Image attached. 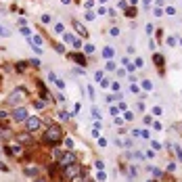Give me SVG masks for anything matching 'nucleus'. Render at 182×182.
Masks as SVG:
<instances>
[{"label": "nucleus", "mask_w": 182, "mask_h": 182, "mask_svg": "<svg viewBox=\"0 0 182 182\" xmlns=\"http://www.w3.org/2000/svg\"><path fill=\"white\" fill-rule=\"evenodd\" d=\"M59 140H63V130H61V126H57V124H50V126L46 128L44 142H46V144H57Z\"/></svg>", "instance_id": "1"}, {"label": "nucleus", "mask_w": 182, "mask_h": 182, "mask_svg": "<svg viewBox=\"0 0 182 182\" xmlns=\"http://www.w3.org/2000/svg\"><path fill=\"white\" fill-rule=\"evenodd\" d=\"M86 174V170L76 161V163H71V165H67V168H63V176L65 178H69V180H76V178H80V176H84Z\"/></svg>", "instance_id": "2"}, {"label": "nucleus", "mask_w": 182, "mask_h": 182, "mask_svg": "<svg viewBox=\"0 0 182 182\" xmlns=\"http://www.w3.org/2000/svg\"><path fill=\"white\" fill-rule=\"evenodd\" d=\"M25 98H27V90L21 86V88H15V90L6 96V103H8V105H13V107H17V105H21Z\"/></svg>", "instance_id": "3"}, {"label": "nucleus", "mask_w": 182, "mask_h": 182, "mask_svg": "<svg viewBox=\"0 0 182 182\" xmlns=\"http://www.w3.org/2000/svg\"><path fill=\"white\" fill-rule=\"evenodd\" d=\"M78 159H76V153L73 151H63V155L59 157V165L61 168H67V165H71V163H76Z\"/></svg>", "instance_id": "4"}, {"label": "nucleus", "mask_w": 182, "mask_h": 182, "mask_svg": "<svg viewBox=\"0 0 182 182\" xmlns=\"http://www.w3.org/2000/svg\"><path fill=\"white\" fill-rule=\"evenodd\" d=\"M25 126H27V132H38L40 130V126H42V119L40 117H29L27 115V119H25Z\"/></svg>", "instance_id": "5"}, {"label": "nucleus", "mask_w": 182, "mask_h": 182, "mask_svg": "<svg viewBox=\"0 0 182 182\" xmlns=\"http://www.w3.org/2000/svg\"><path fill=\"white\" fill-rule=\"evenodd\" d=\"M11 117H13L17 124H21V122H25V119H27V109H25V107H17V109L13 111V115H11Z\"/></svg>", "instance_id": "6"}, {"label": "nucleus", "mask_w": 182, "mask_h": 182, "mask_svg": "<svg viewBox=\"0 0 182 182\" xmlns=\"http://www.w3.org/2000/svg\"><path fill=\"white\" fill-rule=\"evenodd\" d=\"M71 25H73V29H76V32H78L82 38H88V36H90V34H88V29H86V27H84L80 21H76V19H73V21H71Z\"/></svg>", "instance_id": "7"}, {"label": "nucleus", "mask_w": 182, "mask_h": 182, "mask_svg": "<svg viewBox=\"0 0 182 182\" xmlns=\"http://www.w3.org/2000/svg\"><path fill=\"white\" fill-rule=\"evenodd\" d=\"M69 59H71V61H76L80 67H86V57H84L82 52H71V54H69Z\"/></svg>", "instance_id": "8"}, {"label": "nucleus", "mask_w": 182, "mask_h": 182, "mask_svg": "<svg viewBox=\"0 0 182 182\" xmlns=\"http://www.w3.org/2000/svg\"><path fill=\"white\" fill-rule=\"evenodd\" d=\"M63 40H65L67 44L76 46V48H80V46H82V42H80V40H78L76 36H71V34H65V36H63Z\"/></svg>", "instance_id": "9"}, {"label": "nucleus", "mask_w": 182, "mask_h": 182, "mask_svg": "<svg viewBox=\"0 0 182 182\" xmlns=\"http://www.w3.org/2000/svg\"><path fill=\"white\" fill-rule=\"evenodd\" d=\"M153 61H155V65H157V67H163V65H165V59H163L159 52H155V54H153Z\"/></svg>", "instance_id": "10"}, {"label": "nucleus", "mask_w": 182, "mask_h": 182, "mask_svg": "<svg viewBox=\"0 0 182 182\" xmlns=\"http://www.w3.org/2000/svg\"><path fill=\"white\" fill-rule=\"evenodd\" d=\"M27 65H29V63H27V61H19V63H17V65H15V69H17V71H19V73H23V71H25V69H27Z\"/></svg>", "instance_id": "11"}, {"label": "nucleus", "mask_w": 182, "mask_h": 182, "mask_svg": "<svg viewBox=\"0 0 182 182\" xmlns=\"http://www.w3.org/2000/svg\"><path fill=\"white\" fill-rule=\"evenodd\" d=\"M25 174L34 178V176H38V168H34V165H29V168H25Z\"/></svg>", "instance_id": "12"}, {"label": "nucleus", "mask_w": 182, "mask_h": 182, "mask_svg": "<svg viewBox=\"0 0 182 182\" xmlns=\"http://www.w3.org/2000/svg\"><path fill=\"white\" fill-rule=\"evenodd\" d=\"M59 117H61L63 122H69V119L73 117V113H67V111H61V113H59Z\"/></svg>", "instance_id": "13"}, {"label": "nucleus", "mask_w": 182, "mask_h": 182, "mask_svg": "<svg viewBox=\"0 0 182 182\" xmlns=\"http://www.w3.org/2000/svg\"><path fill=\"white\" fill-rule=\"evenodd\" d=\"M103 57H105V59H111V57H113V48H111V46H107V48L103 50Z\"/></svg>", "instance_id": "14"}, {"label": "nucleus", "mask_w": 182, "mask_h": 182, "mask_svg": "<svg viewBox=\"0 0 182 182\" xmlns=\"http://www.w3.org/2000/svg\"><path fill=\"white\" fill-rule=\"evenodd\" d=\"M134 15H136V8H134V6H128V8H126V17H130V19H132Z\"/></svg>", "instance_id": "15"}, {"label": "nucleus", "mask_w": 182, "mask_h": 182, "mask_svg": "<svg viewBox=\"0 0 182 182\" xmlns=\"http://www.w3.org/2000/svg\"><path fill=\"white\" fill-rule=\"evenodd\" d=\"M19 34H23L25 38H32V32H29V29H27L25 25H21V29H19Z\"/></svg>", "instance_id": "16"}, {"label": "nucleus", "mask_w": 182, "mask_h": 182, "mask_svg": "<svg viewBox=\"0 0 182 182\" xmlns=\"http://www.w3.org/2000/svg\"><path fill=\"white\" fill-rule=\"evenodd\" d=\"M149 172L153 174V178H159V176H161V170H157V168H153V165L149 168Z\"/></svg>", "instance_id": "17"}, {"label": "nucleus", "mask_w": 182, "mask_h": 182, "mask_svg": "<svg viewBox=\"0 0 182 182\" xmlns=\"http://www.w3.org/2000/svg\"><path fill=\"white\" fill-rule=\"evenodd\" d=\"M0 36H2V38H8V36H11V29H8V27H2V25H0Z\"/></svg>", "instance_id": "18"}, {"label": "nucleus", "mask_w": 182, "mask_h": 182, "mask_svg": "<svg viewBox=\"0 0 182 182\" xmlns=\"http://www.w3.org/2000/svg\"><path fill=\"white\" fill-rule=\"evenodd\" d=\"M142 88H144V90H151V88H153V82H151V80H144V82H142Z\"/></svg>", "instance_id": "19"}, {"label": "nucleus", "mask_w": 182, "mask_h": 182, "mask_svg": "<svg viewBox=\"0 0 182 182\" xmlns=\"http://www.w3.org/2000/svg\"><path fill=\"white\" fill-rule=\"evenodd\" d=\"M6 119H8V113H6V111H4V109H0V122H2V124H4V122H6Z\"/></svg>", "instance_id": "20"}, {"label": "nucleus", "mask_w": 182, "mask_h": 182, "mask_svg": "<svg viewBox=\"0 0 182 182\" xmlns=\"http://www.w3.org/2000/svg\"><path fill=\"white\" fill-rule=\"evenodd\" d=\"M54 32H57V34H63V32H65L63 23H57V25H54Z\"/></svg>", "instance_id": "21"}, {"label": "nucleus", "mask_w": 182, "mask_h": 182, "mask_svg": "<svg viewBox=\"0 0 182 182\" xmlns=\"http://www.w3.org/2000/svg\"><path fill=\"white\" fill-rule=\"evenodd\" d=\"M92 117H94V119H103V117H100V111H98L96 107L92 109Z\"/></svg>", "instance_id": "22"}, {"label": "nucleus", "mask_w": 182, "mask_h": 182, "mask_svg": "<svg viewBox=\"0 0 182 182\" xmlns=\"http://www.w3.org/2000/svg\"><path fill=\"white\" fill-rule=\"evenodd\" d=\"M84 52H86V54H92V52H94V46H92V44H86V46H84Z\"/></svg>", "instance_id": "23"}, {"label": "nucleus", "mask_w": 182, "mask_h": 182, "mask_svg": "<svg viewBox=\"0 0 182 182\" xmlns=\"http://www.w3.org/2000/svg\"><path fill=\"white\" fill-rule=\"evenodd\" d=\"M96 178H98V180H100V182H105V180H107V174H105V172L100 170V172L96 174Z\"/></svg>", "instance_id": "24"}, {"label": "nucleus", "mask_w": 182, "mask_h": 182, "mask_svg": "<svg viewBox=\"0 0 182 182\" xmlns=\"http://www.w3.org/2000/svg\"><path fill=\"white\" fill-rule=\"evenodd\" d=\"M165 13H168L170 17H174V15H176V8H174V6H168V8H165Z\"/></svg>", "instance_id": "25"}, {"label": "nucleus", "mask_w": 182, "mask_h": 182, "mask_svg": "<svg viewBox=\"0 0 182 182\" xmlns=\"http://www.w3.org/2000/svg\"><path fill=\"white\" fill-rule=\"evenodd\" d=\"M48 80H50V82H52V84H54V82H57V80H59V78H57V73H54V71H50V73H48Z\"/></svg>", "instance_id": "26"}, {"label": "nucleus", "mask_w": 182, "mask_h": 182, "mask_svg": "<svg viewBox=\"0 0 182 182\" xmlns=\"http://www.w3.org/2000/svg\"><path fill=\"white\" fill-rule=\"evenodd\" d=\"M54 86H57L59 90H63V88H65V82H63V80H57V82H54Z\"/></svg>", "instance_id": "27"}, {"label": "nucleus", "mask_w": 182, "mask_h": 182, "mask_svg": "<svg viewBox=\"0 0 182 182\" xmlns=\"http://www.w3.org/2000/svg\"><path fill=\"white\" fill-rule=\"evenodd\" d=\"M34 107L36 109H44V100H34Z\"/></svg>", "instance_id": "28"}, {"label": "nucleus", "mask_w": 182, "mask_h": 182, "mask_svg": "<svg viewBox=\"0 0 182 182\" xmlns=\"http://www.w3.org/2000/svg\"><path fill=\"white\" fill-rule=\"evenodd\" d=\"M52 155H54V159H57V161H59V157H61V155H63V151H61V149H54V151H52Z\"/></svg>", "instance_id": "29"}, {"label": "nucleus", "mask_w": 182, "mask_h": 182, "mask_svg": "<svg viewBox=\"0 0 182 182\" xmlns=\"http://www.w3.org/2000/svg\"><path fill=\"white\" fill-rule=\"evenodd\" d=\"M54 50H57L59 54H63V52H65V48H63V44H54Z\"/></svg>", "instance_id": "30"}, {"label": "nucleus", "mask_w": 182, "mask_h": 182, "mask_svg": "<svg viewBox=\"0 0 182 182\" xmlns=\"http://www.w3.org/2000/svg\"><path fill=\"white\" fill-rule=\"evenodd\" d=\"M124 119H126V122H132V119H134V115H132L130 111H126V115H124Z\"/></svg>", "instance_id": "31"}, {"label": "nucleus", "mask_w": 182, "mask_h": 182, "mask_svg": "<svg viewBox=\"0 0 182 182\" xmlns=\"http://www.w3.org/2000/svg\"><path fill=\"white\" fill-rule=\"evenodd\" d=\"M65 147H67V149H73V140H71V138H65Z\"/></svg>", "instance_id": "32"}, {"label": "nucleus", "mask_w": 182, "mask_h": 182, "mask_svg": "<svg viewBox=\"0 0 182 182\" xmlns=\"http://www.w3.org/2000/svg\"><path fill=\"white\" fill-rule=\"evenodd\" d=\"M176 42H178V40H176V36H170V38H168V44H170V46H174Z\"/></svg>", "instance_id": "33"}, {"label": "nucleus", "mask_w": 182, "mask_h": 182, "mask_svg": "<svg viewBox=\"0 0 182 182\" xmlns=\"http://www.w3.org/2000/svg\"><path fill=\"white\" fill-rule=\"evenodd\" d=\"M128 174H130V178H134V176H138V170H136V168H130Z\"/></svg>", "instance_id": "34"}, {"label": "nucleus", "mask_w": 182, "mask_h": 182, "mask_svg": "<svg viewBox=\"0 0 182 182\" xmlns=\"http://www.w3.org/2000/svg\"><path fill=\"white\" fill-rule=\"evenodd\" d=\"M29 65H32V67H40V61H38V59H32Z\"/></svg>", "instance_id": "35"}, {"label": "nucleus", "mask_w": 182, "mask_h": 182, "mask_svg": "<svg viewBox=\"0 0 182 182\" xmlns=\"http://www.w3.org/2000/svg\"><path fill=\"white\" fill-rule=\"evenodd\" d=\"M105 67H107V69H109V71H113V69H115V63H113V61H109V63H107V65H105Z\"/></svg>", "instance_id": "36"}, {"label": "nucleus", "mask_w": 182, "mask_h": 182, "mask_svg": "<svg viewBox=\"0 0 182 182\" xmlns=\"http://www.w3.org/2000/svg\"><path fill=\"white\" fill-rule=\"evenodd\" d=\"M42 23H46V25L50 23V15H42Z\"/></svg>", "instance_id": "37"}, {"label": "nucleus", "mask_w": 182, "mask_h": 182, "mask_svg": "<svg viewBox=\"0 0 182 182\" xmlns=\"http://www.w3.org/2000/svg\"><path fill=\"white\" fill-rule=\"evenodd\" d=\"M134 65H136V69H138V67H142V59H140V57H136V61H134Z\"/></svg>", "instance_id": "38"}, {"label": "nucleus", "mask_w": 182, "mask_h": 182, "mask_svg": "<svg viewBox=\"0 0 182 182\" xmlns=\"http://www.w3.org/2000/svg\"><path fill=\"white\" fill-rule=\"evenodd\" d=\"M94 78H96V82H100V80H103V71H96Z\"/></svg>", "instance_id": "39"}, {"label": "nucleus", "mask_w": 182, "mask_h": 182, "mask_svg": "<svg viewBox=\"0 0 182 182\" xmlns=\"http://www.w3.org/2000/svg\"><path fill=\"white\" fill-rule=\"evenodd\" d=\"M98 84H100V88H107V86H109V82H107V80H105V78H103V80H100V82H98Z\"/></svg>", "instance_id": "40"}, {"label": "nucleus", "mask_w": 182, "mask_h": 182, "mask_svg": "<svg viewBox=\"0 0 182 182\" xmlns=\"http://www.w3.org/2000/svg\"><path fill=\"white\" fill-rule=\"evenodd\" d=\"M0 172H8V165H6V163H2V161H0Z\"/></svg>", "instance_id": "41"}, {"label": "nucleus", "mask_w": 182, "mask_h": 182, "mask_svg": "<svg viewBox=\"0 0 182 182\" xmlns=\"http://www.w3.org/2000/svg\"><path fill=\"white\" fill-rule=\"evenodd\" d=\"M138 90H140V88H138L136 84H132V86H130V92H134V94H138Z\"/></svg>", "instance_id": "42"}, {"label": "nucleus", "mask_w": 182, "mask_h": 182, "mask_svg": "<svg viewBox=\"0 0 182 182\" xmlns=\"http://www.w3.org/2000/svg\"><path fill=\"white\" fill-rule=\"evenodd\" d=\"M140 136H142V138H149L151 134H149V130H140Z\"/></svg>", "instance_id": "43"}, {"label": "nucleus", "mask_w": 182, "mask_h": 182, "mask_svg": "<svg viewBox=\"0 0 182 182\" xmlns=\"http://www.w3.org/2000/svg\"><path fill=\"white\" fill-rule=\"evenodd\" d=\"M119 8H124V11H126V8H128V2H124V0H119Z\"/></svg>", "instance_id": "44"}, {"label": "nucleus", "mask_w": 182, "mask_h": 182, "mask_svg": "<svg viewBox=\"0 0 182 182\" xmlns=\"http://www.w3.org/2000/svg\"><path fill=\"white\" fill-rule=\"evenodd\" d=\"M147 34H149V36L153 34V25H151V23H147Z\"/></svg>", "instance_id": "45"}, {"label": "nucleus", "mask_w": 182, "mask_h": 182, "mask_svg": "<svg viewBox=\"0 0 182 182\" xmlns=\"http://www.w3.org/2000/svg\"><path fill=\"white\" fill-rule=\"evenodd\" d=\"M111 36H115V38H117V36H119V29H117V27H113V29H111Z\"/></svg>", "instance_id": "46"}, {"label": "nucleus", "mask_w": 182, "mask_h": 182, "mask_svg": "<svg viewBox=\"0 0 182 182\" xmlns=\"http://www.w3.org/2000/svg\"><path fill=\"white\" fill-rule=\"evenodd\" d=\"M32 48H34V52H36V54H42V48H40V46H32Z\"/></svg>", "instance_id": "47"}, {"label": "nucleus", "mask_w": 182, "mask_h": 182, "mask_svg": "<svg viewBox=\"0 0 182 182\" xmlns=\"http://www.w3.org/2000/svg\"><path fill=\"white\" fill-rule=\"evenodd\" d=\"M174 170H176V163H174V161H172V163H170V165H168V172H174Z\"/></svg>", "instance_id": "48"}, {"label": "nucleus", "mask_w": 182, "mask_h": 182, "mask_svg": "<svg viewBox=\"0 0 182 182\" xmlns=\"http://www.w3.org/2000/svg\"><path fill=\"white\" fill-rule=\"evenodd\" d=\"M34 182H48V180H44V178H38V176H36V178H34Z\"/></svg>", "instance_id": "49"}, {"label": "nucleus", "mask_w": 182, "mask_h": 182, "mask_svg": "<svg viewBox=\"0 0 182 182\" xmlns=\"http://www.w3.org/2000/svg\"><path fill=\"white\" fill-rule=\"evenodd\" d=\"M144 2V6H151V0H142Z\"/></svg>", "instance_id": "50"}, {"label": "nucleus", "mask_w": 182, "mask_h": 182, "mask_svg": "<svg viewBox=\"0 0 182 182\" xmlns=\"http://www.w3.org/2000/svg\"><path fill=\"white\" fill-rule=\"evenodd\" d=\"M130 4H132V6H136V4H138V0H130Z\"/></svg>", "instance_id": "51"}, {"label": "nucleus", "mask_w": 182, "mask_h": 182, "mask_svg": "<svg viewBox=\"0 0 182 182\" xmlns=\"http://www.w3.org/2000/svg\"><path fill=\"white\" fill-rule=\"evenodd\" d=\"M61 2H63V4H69V2H71V0H61Z\"/></svg>", "instance_id": "52"}, {"label": "nucleus", "mask_w": 182, "mask_h": 182, "mask_svg": "<svg viewBox=\"0 0 182 182\" xmlns=\"http://www.w3.org/2000/svg\"><path fill=\"white\" fill-rule=\"evenodd\" d=\"M147 182H155V180H147Z\"/></svg>", "instance_id": "53"}]
</instances>
